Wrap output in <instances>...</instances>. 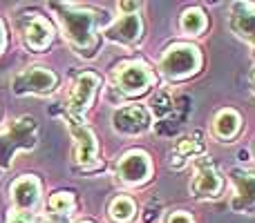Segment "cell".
I'll return each mask as SVG.
<instances>
[{
    "instance_id": "603a6c76",
    "label": "cell",
    "mask_w": 255,
    "mask_h": 223,
    "mask_svg": "<svg viewBox=\"0 0 255 223\" xmlns=\"http://www.w3.org/2000/svg\"><path fill=\"white\" fill-rule=\"evenodd\" d=\"M4 47V29H2V22H0V52Z\"/></svg>"
},
{
    "instance_id": "52a82bcc",
    "label": "cell",
    "mask_w": 255,
    "mask_h": 223,
    "mask_svg": "<svg viewBox=\"0 0 255 223\" xmlns=\"http://www.w3.org/2000/svg\"><path fill=\"white\" fill-rule=\"evenodd\" d=\"M54 85H56V76L49 70H43V67H31V70H27L25 74H20L13 80V89L18 94H25V92L45 94V92H52Z\"/></svg>"
},
{
    "instance_id": "ac0fdd59",
    "label": "cell",
    "mask_w": 255,
    "mask_h": 223,
    "mask_svg": "<svg viewBox=\"0 0 255 223\" xmlns=\"http://www.w3.org/2000/svg\"><path fill=\"white\" fill-rule=\"evenodd\" d=\"M134 201L132 199H128V197H117V199H112V203H110V219L112 221H121V223H126V221H130L132 217H134Z\"/></svg>"
},
{
    "instance_id": "9c48e42d",
    "label": "cell",
    "mask_w": 255,
    "mask_h": 223,
    "mask_svg": "<svg viewBox=\"0 0 255 223\" xmlns=\"http://www.w3.org/2000/svg\"><path fill=\"white\" fill-rule=\"evenodd\" d=\"M115 127L121 132L124 136H132V134H139L143 132L145 127L150 125V116L145 114L143 107L139 105H128L124 110H119L115 114Z\"/></svg>"
},
{
    "instance_id": "5b68a950",
    "label": "cell",
    "mask_w": 255,
    "mask_h": 223,
    "mask_svg": "<svg viewBox=\"0 0 255 223\" xmlns=\"http://www.w3.org/2000/svg\"><path fill=\"white\" fill-rule=\"evenodd\" d=\"M99 85H101V78H99L97 74H92V72H85V74H81L79 78H76L74 87H72V92H70V103H67L70 116H74V118L83 116L90 101H92L94 92L99 89Z\"/></svg>"
},
{
    "instance_id": "5bb4252c",
    "label": "cell",
    "mask_w": 255,
    "mask_h": 223,
    "mask_svg": "<svg viewBox=\"0 0 255 223\" xmlns=\"http://www.w3.org/2000/svg\"><path fill=\"white\" fill-rule=\"evenodd\" d=\"M193 192L197 197H217L222 192V179L211 165H199V172L193 181Z\"/></svg>"
},
{
    "instance_id": "9a60e30c",
    "label": "cell",
    "mask_w": 255,
    "mask_h": 223,
    "mask_svg": "<svg viewBox=\"0 0 255 223\" xmlns=\"http://www.w3.org/2000/svg\"><path fill=\"white\" fill-rule=\"evenodd\" d=\"M25 40L31 49H45L49 43H52V27L45 18H38L36 16L34 20L29 22L25 31Z\"/></svg>"
},
{
    "instance_id": "277c9868",
    "label": "cell",
    "mask_w": 255,
    "mask_h": 223,
    "mask_svg": "<svg viewBox=\"0 0 255 223\" xmlns=\"http://www.w3.org/2000/svg\"><path fill=\"white\" fill-rule=\"evenodd\" d=\"M152 80L154 78L150 74V70L145 65H141V63H130V65H124L115 72V83L119 85L121 92L130 94V96L143 94Z\"/></svg>"
},
{
    "instance_id": "ffe728a7",
    "label": "cell",
    "mask_w": 255,
    "mask_h": 223,
    "mask_svg": "<svg viewBox=\"0 0 255 223\" xmlns=\"http://www.w3.org/2000/svg\"><path fill=\"white\" fill-rule=\"evenodd\" d=\"M166 223H193V217L186 215V212H172Z\"/></svg>"
},
{
    "instance_id": "7a4b0ae2",
    "label": "cell",
    "mask_w": 255,
    "mask_h": 223,
    "mask_svg": "<svg viewBox=\"0 0 255 223\" xmlns=\"http://www.w3.org/2000/svg\"><path fill=\"white\" fill-rule=\"evenodd\" d=\"M199 63H202V56H199L197 47H193V45H175V47L166 49V54L161 56L159 70L168 80H181L186 76L195 74L199 70Z\"/></svg>"
},
{
    "instance_id": "7c38bea8",
    "label": "cell",
    "mask_w": 255,
    "mask_h": 223,
    "mask_svg": "<svg viewBox=\"0 0 255 223\" xmlns=\"http://www.w3.org/2000/svg\"><path fill=\"white\" fill-rule=\"evenodd\" d=\"M106 36L110 40H117V43H124V45H132L139 40L141 36V20L139 16H124L121 20H117L110 29L106 31Z\"/></svg>"
},
{
    "instance_id": "cb8c5ba5",
    "label": "cell",
    "mask_w": 255,
    "mask_h": 223,
    "mask_svg": "<svg viewBox=\"0 0 255 223\" xmlns=\"http://www.w3.org/2000/svg\"><path fill=\"white\" fill-rule=\"evenodd\" d=\"M253 83H255V76H253Z\"/></svg>"
},
{
    "instance_id": "8fae6325",
    "label": "cell",
    "mask_w": 255,
    "mask_h": 223,
    "mask_svg": "<svg viewBox=\"0 0 255 223\" xmlns=\"http://www.w3.org/2000/svg\"><path fill=\"white\" fill-rule=\"evenodd\" d=\"M38 181L34 176H20L11 185V199L16 210H31L38 203Z\"/></svg>"
},
{
    "instance_id": "3957f363",
    "label": "cell",
    "mask_w": 255,
    "mask_h": 223,
    "mask_svg": "<svg viewBox=\"0 0 255 223\" xmlns=\"http://www.w3.org/2000/svg\"><path fill=\"white\" fill-rule=\"evenodd\" d=\"M36 123L29 116L16 118L11 127L0 134V167H7L16 148H31L36 143Z\"/></svg>"
},
{
    "instance_id": "d6986e66",
    "label": "cell",
    "mask_w": 255,
    "mask_h": 223,
    "mask_svg": "<svg viewBox=\"0 0 255 223\" xmlns=\"http://www.w3.org/2000/svg\"><path fill=\"white\" fill-rule=\"evenodd\" d=\"M72 208H74V197L70 192H58L49 199V210L58 217H67L72 212Z\"/></svg>"
},
{
    "instance_id": "e0dca14e",
    "label": "cell",
    "mask_w": 255,
    "mask_h": 223,
    "mask_svg": "<svg viewBox=\"0 0 255 223\" xmlns=\"http://www.w3.org/2000/svg\"><path fill=\"white\" fill-rule=\"evenodd\" d=\"M206 27V16H204L202 9H186L181 13V29L188 36H197L204 31Z\"/></svg>"
},
{
    "instance_id": "2e32d148",
    "label": "cell",
    "mask_w": 255,
    "mask_h": 223,
    "mask_svg": "<svg viewBox=\"0 0 255 223\" xmlns=\"http://www.w3.org/2000/svg\"><path fill=\"white\" fill-rule=\"evenodd\" d=\"M213 130H215V134L220 136V139H226V141L233 139V136L238 134V130H240V116H238V112H233V110H222V112L215 116Z\"/></svg>"
},
{
    "instance_id": "ba28073f",
    "label": "cell",
    "mask_w": 255,
    "mask_h": 223,
    "mask_svg": "<svg viewBox=\"0 0 255 223\" xmlns=\"http://www.w3.org/2000/svg\"><path fill=\"white\" fill-rule=\"evenodd\" d=\"M231 179L235 183L233 210H238V212L255 210V174L235 170V172H231Z\"/></svg>"
},
{
    "instance_id": "4fadbf2b",
    "label": "cell",
    "mask_w": 255,
    "mask_h": 223,
    "mask_svg": "<svg viewBox=\"0 0 255 223\" xmlns=\"http://www.w3.org/2000/svg\"><path fill=\"white\" fill-rule=\"evenodd\" d=\"M231 27L240 38H244L255 47V11H251L247 4H235L231 13Z\"/></svg>"
},
{
    "instance_id": "6da1fadb",
    "label": "cell",
    "mask_w": 255,
    "mask_h": 223,
    "mask_svg": "<svg viewBox=\"0 0 255 223\" xmlns=\"http://www.w3.org/2000/svg\"><path fill=\"white\" fill-rule=\"evenodd\" d=\"M56 13L61 18L63 27H65V36L74 49L81 52H90L94 47V34H92V25L97 20V13L88 11V9H70V7H61L56 4Z\"/></svg>"
},
{
    "instance_id": "7402d4cb",
    "label": "cell",
    "mask_w": 255,
    "mask_h": 223,
    "mask_svg": "<svg viewBox=\"0 0 255 223\" xmlns=\"http://www.w3.org/2000/svg\"><path fill=\"white\" fill-rule=\"evenodd\" d=\"M9 223H34V221H31L29 217H13V219L9 221Z\"/></svg>"
},
{
    "instance_id": "8992f818",
    "label": "cell",
    "mask_w": 255,
    "mask_h": 223,
    "mask_svg": "<svg viewBox=\"0 0 255 223\" xmlns=\"http://www.w3.org/2000/svg\"><path fill=\"white\" fill-rule=\"evenodd\" d=\"M150 176V158L141 149H132L119 161V179L128 185H141Z\"/></svg>"
},
{
    "instance_id": "30bf717a",
    "label": "cell",
    "mask_w": 255,
    "mask_h": 223,
    "mask_svg": "<svg viewBox=\"0 0 255 223\" xmlns=\"http://www.w3.org/2000/svg\"><path fill=\"white\" fill-rule=\"evenodd\" d=\"M72 136L76 141V163L85 170H92L97 165V139L88 127L72 125Z\"/></svg>"
},
{
    "instance_id": "44dd1931",
    "label": "cell",
    "mask_w": 255,
    "mask_h": 223,
    "mask_svg": "<svg viewBox=\"0 0 255 223\" xmlns=\"http://www.w3.org/2000/svg\"><path fill=\"white\" fill-rule=\"evenodd\" d=\"M43 223H67L65 217H58V215H54V217H45Z\"/></svg>"
}]
</instances>
